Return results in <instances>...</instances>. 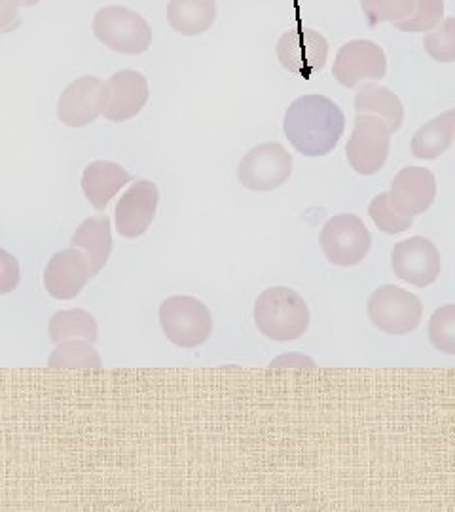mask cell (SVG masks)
<instances>
[{
	"instance_id": "obj_1",
	"label": "cell",
	"mask_w": 455,
	"mask_h": 512,
	"mask_svg": "<svg viewBox=\"0 0 455 512\" xmlns=\"http://www.w3.org/2000/svg\"><path fill=\"white\" fill-rule=\"evenodd\" d=\"M283 129L292 147L302 156H327L340 143L346 116L325 95H302L285 112Z\"/></svg>"
},
{
	"instance_id": "obj_2",
	"label": "cell",
	"mask_w": 455,
	"mask_h": 512,
	"mask_svg": "<svg viewBox=\"0 0 455 512\" xmlns=\"http://www.w3.org/2000/svg\"><path fill=\"white\" fill-rule=\"evenodd\" d=\"M258 330L275 342H292L310 329V308L306 300L287 287L266 289L255 304Z\"/></svg>"
},
{
	"instance_id": "obj_3",
	"label": "cell",
	"mask_w": 455,
	"mask_h": 512,
	"mask_svg": "<svg viewBox=\"0 0 455 512\" xmlns=\"http://www.w3.org/2000/svg\"><path fill=\"white\" fill-rule=\"evenodd\" d=\"M93 35L110 50L141 55L152 46V29L141 14L126 6H105L93 18Z\"/></svg>"
},
{
	"instance_id": "obj_4",
	"label": "cell",
	"mask_w": 455,
	"mask_h": 512,
	"mask_svg": "<svg viewBox=\"0 0 455 512\" xmlns=\"http://www.w3.org/2000/svg\"><path fill=\"white\" fill-rule=\"evenodd\" d=\"M160 323L167 340L182 349L198 348L213 334L211 311L194 296H171L164 300Z\"/></svg>"
},
{
	"instance_id": "obj_5",
	"label": "cell",
	"mask_w": 455,
	"mask_h": 512,
	"mask_svg": "<svg viewBox=\"0 0 455 512\" xmlns=\"http://www.w3.org/2000/svg\"><path fill=\"white\" fill-rule=\"evenodd\" d=\"M368 319L385 334L402 336L418 329L423 317V304L416 294L397 285H382L368 298Z\"/></svg>"
},
{
	"instance_id": "obj_6",
	"label": "cell",
	"mask_w": 455,
	"mask_h": 512,
	"mask_svg": "<svg viewBox=\"0 0 455 512\" xmlns=\"http://www.w3.org/2000/svg\"><path fill=\"white\" fill-rule=\"evenodd\" d=\"M391 148V129L382 118L372 114H357L346 154L349 165L359 175H376L382 169Z\"/></svg>"
},
{
	"instance_id": "obj_7",
	"label": "cell",
	"mask_w": 455,
	"mask_h": 512,
	"mask_svg": "<svg viewBox=\"0 0 455 512\" xmlns=\"http://www.w3.org/2000/svg\"><path fill=\"white\" fill-rule=\"evenodd\" d=\"M321 249L328 262L349 268L361 264L372 245V236L363 220L355 215H336L321 230Z\"/></svg>"
},
{
	"instance_id": "obj_8",
	"label": "cell",
	"mask_w": 455,
	"mask_h": 512,
	"mask_svg": "<svg viewBox=\"0 0 455 512\" xmlns=\"http://www.w3.org/2000/svg\"><path fill=\"white\" fill-rule=\"evenodd\" d=\"M292 156L279 143H264L249 150L237 167L239 183L253 192H272L289 181Z\"/></svg>"
},
{
	"instance_id": "obj_9",
	"label": "cell",
	"mask_w": 455,
	"mask_h": 512,
	"mask_svg": "<svg viewBox=\"0 0 455 512\" xmlns=\"http://www.w3.org/2000/svg\"><path fill=\"white\" fill-rule=\"evenodd\" d=\"M277 59L289 73L310 78L327 65V38L310 27L291 29L277 42Z\"/></svg>"
},
{
	"instance_id": "obj_10",
	"label": "cell",
	"mask_w": 455,
	"mask_h": 512,
	"mask_svg": "<svg viewBox=\"0 0 455 512\" xmlns=\"http://www.w3.org/2000/svg\"><path fill=\"white\" fill-rule=\"evenodd\" d=\"M387 73V57L372 40H349L338 54L332 67L334 78L344 88H355L366 80H382Z\"/></svg>"
},
{
	"instance_id": "obj_11",
	"label": "cell",
	"mask_w": 455,
	"mask_h": 512,
	"mask_svg": "<svg viewBox=\"0 0 455 512\" xmlns=\"http://www.w3.org/2000/svg\"><path fill=\"white\" fill-rule=\"evenodd\" d=\"M391 266L402 281L416 287H429L440 275L442 260L437 245L431 239L414 236L395 245Z\"/></svg>"
},
{
	"instance_id": "obj_12",
	"label": "cell",
	"mask_w": 455,
	"mask_h": 512,
	"mask_svg": "<svg viewBox=\"0 0 455 512\" xmlns=\"http://www.w3.org/2000/svg\"><path fill=\"white\" fill-rule=\"evenodd\" d=\"M148 82L137 71H120L110 76L103 86L101 95V114L109 122H128L141 114L148 103Z\"/></svg>"
},
{
	"instance_id": "obj_13",
	"label": "cell",
	"mask_w": 455,
	"mask_h": 512,
	"mask_svg": "<svg viewBox=\"0 0 455 512\" xmlns=\"http://www.w3.org/2000/svg\"><path fill=\"white\" fill-rule=\"evenodd\" d=\"M160 202L158 186L150 181L131 184L116 205V228L120 236L137 239L145 236L154 222Z\"/></svg>"
},
{
	"instance_id": "obj_14",
	"label": "cell",
	"mask_w": 455,
	"mask_h": 512,
	"mask_svg": "<svg viewBox=\"0 0 455 512\" xmlns=\"http://www.w3.org/2000/svg\"><path fill=\"white\" fill-rule=\"evenodd\" d=\"M93 277L91 262L80 249L71 247L55 253L44 272V287L55 300H73Z\"/></svg>"
},
{
	"instance_id": "obj_15",
	"label": "cell",
	"mask_w": 455,
	"mask_h": 512,
	"mask_svg": "<svg viewBox=\"0 0 455 512\" xmlns=\"http://www.w3.org/2000/svg\"><path fill=\"white\" fill-rule=\"evenodd\" d=\"M389 198L397 213L402 217H416L425 213L437 198V179L435 175L418 165H410L401 169L389 190Z\"/></svg>"
},
{
	"instance_id": "obj_16",
	"label": "cell",
	"mask_w": 455,
	"mask_h": 512,
	"mask_svg": "<svg viewBox=\"0 0 455 512\" xmlns=\"http://www.w3.org/2000/svg\"><path fill=\"white\" fill-rule=\"evenodd\" d=\"M105 82L97 76H82L71 82L57 101V118L67 128H86L101 114Z\"/></svg>"
},
{
	"instance_id": "obj_17",
	"label": "cell",
	"mask_w": 455,
	"mask_h": 512,
	"mask_svg": "<svg viewBox=\"0 0 455 512\" xmlns=\"http://www.w3.org/2000/svg\"><path fill=\"white\" fill-rule=\"evenodd\" d=\"M128 183H131L128 171L122 165L105 160L91 162L82 175L84 196L97 211L107 209L110 200Z\"/></svg>"
},
{
	"instance_id": "obj_18",
	"label": "cell",
	"mask_w": 455,
	"mask_h": 512,
	"mask_svg": "<svg viewBox=\"0 0 455 512\" xmlns=\"http://www.w3.org/2000/svg\"><path fill=\"white\" fill-rule=\"evenodd\" d=\"M167 21L182 37L203 35L217 21V0H169Z\"/></svg>"
},
{
	"instance_id": "obj_19",
	"label": "cell",
	"mask_w": 455,
	"mask_h": 512,
	"mask_svg": "<svg viewBox=\"0 0 455 512\" xmlns=\"http://www.w3.org/2000/svg\"><path fill=\"white\" fill-rule=\"evenodd\" d=\"M455 141V109L446 110L427 122L412 137V156L419 160H437Z\"/></svg>"
},
{
	"instance_id": "obj_20",
	"label": "cell",
	"mask_w": 455,
	"mask_h": 512,
	"mask_svg": "<svg viewBox=\"0 0 455 512\" xmlns=\"http://www.w3.org/2000/svg\"><path fill=\"white\" fill-rule=\"evenodd\" d=\"M71 245L84 251L90 258L93 275L99 274L112 251V232H110V220L107 217H91L80 224V228L74 232Z\"/></svg>"
},
{
	"instance_id": "obj_21",
	"label": "cell",
	"mask_w": 455,
	"mask_h": 512,
	"mask_svg": "<svg viewBox=\"0 0 455 512\" xmlns=\"http://www.w3.org/2000/svg\"><path fill=\"white\" fill-rule=\"evenodd\" d=\"M355 110L357 114H372L382 118L391 133L399 131L404 122L401 99L391 90L376 84H364L363 88H359L355 95Z\"/></svg>"
},
{
	"instance_id": "obj_22",
	"label": "cell",
	"mask_w": 455,
	"mask_h": 512,
	"mask_svg": "<svg viewBox=\"0 0 455 512\" xmlns=\"http://www.w3.org/2000/svg\"><path fill=\"white\" fill-rule=\"evenodd\" d=\"M48 334L50 340L59 344L65 340H86V342H97L99 338V329L97 321L86 310H65L57 311L54 317L50 319L48 325Z\"/></svg>"
},
{
	"instance_id": "obj_23",
	"label": "cell",
	"mask_w": 455,
	"mask_h": 512,
	"mask_svg": "<svg viewBox=\"0 0 455 512\" xmlns=\"http://www.w3.org/2000/svg\"><path fill=\"white\" fill-rule=\"evenodd\" d=\"M48 365L52 368H101L99 353L86 340H65L52 351Z\"/></svg>"
},
{
	"instance_id": "obj_24",
	"label": "cell",
	"mask_w": 455,
	"mask_h": 512,
	"mask_svg": "<svg viewBox=\"0 0 455 512\" xmlns=\"http://www.w3.org/2000/svg\"><path fill=\"white\" fill-rule=\"evenodd\" d=\"M364 16L370 25L399 23L410 18L416 10V0H361Z\"/></svg>"
},
{
	"instance_id": "obj_25",
	"label": "cell",
	"mask_w": 455,
	"mask_h": 512,
	"mask_svg": "<svg viewBox=\"0 0 455 512\" xmlns=\"http://www.w3.org/2000/svg\"><path fill=\"white\" fill-rule=\"evenodd\" d=\"M423 48L438 63L455 61V18L442 19L435 29L427 31Z\"/></svg>"
},
{
	"instance_id": "obj_26",
	"label": "cell",
	"mask_w": 455,
	"mask_h": 512,
	"mask_svg": "<svg viewBox=\"0 0 455 512\" xmlns=\"http://www.w3.org/2000/svg\"><path fill=\"white\" fill-rule=\"evenodd\" d=\"M368 215L372 222L382 230L383 234L395 236V234H402L408 228H412V219L402 217L401 213H397V209L393 207L389 192L378 194L370 205H368Z\"/></svg>"
},
{
	"instance_id": "obj_27",
	"label": "cell",
	"mask_w": 455,
	"mask_h": 512,
	"mask_svg": "<svg viewBox=\"0 0 455 512\" xmlns=\"http://www.w3.org/2000/svg\"><path fill=\"white\" fill-rule=\"evenodd\" d=\"M427 334L440 353L455 355V304L442 306L433 313Z\"/></svg>"
},
{
	"instance_id": "obj_28",
	"label": "cell",
	"mask_w": 455,
	"mask_h": 512,
	"mask_svg": "<svg viewBox=\"0 0 455 512\" xmlns=\"http://www.w3.org/2000/svg\"><path fill=\"white\" fill-rule=\"evenodd\" d=\"M444 18V0H416V10L410 18L395 23L404 33H425L435 29Z\"/></svg>"
},
{
	"instance_id": "obj_29",
	"label": "cell",
	"mask_w": 455,
	"mask_h": 512,
	"mask_svg": "<svg viewBox=\"0 0 455 512\" xmlns=\"http://www.w3.org/2000/svg\"><path fill=\"white\" fill-rule=\"evenodd\" d=\"M21 279L18 258L0 249V296L16 291Z\"/></svg>"
},
{
	"instance_id": "obj_30",
	"label": "cell",
	"mask_w": 455,
	"mask_h": 512,
	"mask_svg": "<svg viewBox=\"0 0 455 512\" xmlns=\"http://www.w3.org/2000/svg\"><path fill=\"white\" fill-rule=\"evenodd\" d=\"M23 0H0V35L12 33L21 25L19 8Z\"/></svg>"
},
{
	"instance_id": "obj_31",
	"label": "cell",
	"mask_w": 455,
	"mask_h": 512,
	"mask_svg": "<svg viewBox=\"0 0 455 512\" xmlns=\"http://www.w3.org/2000/svg\"><path fill=\"white\" fill-rule=\"evenodd\" d=\"M38 2H40V0H23V6H25V8H31V6H35Z\"/></svg>"
}]
</instances>
